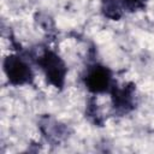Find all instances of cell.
<instances>
[{
  "label": "cell",
  "mask_w": 154,
  "mask_h": 154,
  "mask_svg": "<svg viewBox=\"0 0 154 154\" xmlns=\"http://www.w3.org/2000/svg\"><path fill=\"white\" fill-rule=\"evenodd\" d=\"M30 58L45 73L47 83L57 89H61L65 84V77L67 73V67L64 60L52 49L43 48L38 53L31 54Z\"/></svg>",
  "instance_id": "cell-1"
},
{
  "label": "cell",
  "mask_w": 154,
  "mask_h": 154,
  "mask_svg": "<svg viewBox=\"0 0 154 154\" xmlns=\"http://www.w3.org/2000/svg\"><path fill=\"white\" fill-rule=\"evenodd\" d=\"M2 66L10 84L18 87L32 83L34 72L29 58H23L19 54H10L4 59Z\"/></svg>",
  "instance_id": "cell-2"
},
{
  "label": "cell",
  "mask_w": 154,
  "mask_h": 154,
  "mask_svg": "<svg viewBox=\"0 0 154 154\" xmlns=\"http://www.w3.org/2000/svg\"><path fill=\"white\" fill-rule=\"evenodd\" d=\"M83 82L85 88L93 94L109 93L111 88L116 83L113 81L112 71L107 66L99 63L91 64L87 67Z\"/></svg>",
  "instance_id": "cell-3"
},
{
  "label": "cell",
  "mask_w": 154,
  "mask_h": 154,
  "mask_svg": "<svg viewBox=\"0 0 154 154\" xmlns=\"http://www.w3.org/2000/svg\"><path fill=\"white\" fill-rule=\"evenodd\" d=\"M112 106L114 113L124 116L132 111L136 105V85L134 83H126L122 87L113 84L109 90Z\"/></svg>",
  "instance_id": "cell-4"
},
{
  "label": "cell",
  "mask_w": 154,
  "mask_h": 154,
  "mask_svg": "<svg viewBox=\"0 0 154 154\" xmlns=\"http://www.w3.org/2000/svg\"><path fill=\"white\" fill-rule=\"evenodd\" d=\"M101 12L103 17L111 20H118L122 18L125 8L122 0H101Z\"/></svg>",
  "instance_id": "cell-5"
},
{
  "label": "cell",
  "mask_w": 154,
  "mask_h": 154,
  "mask_svg": "<svg viewBox=\"0 0 154 154\" xmlns=\"http://www.w3.org/2000/svg\"><path fill=\"white\" fill-rule=\"evenodd\" d=\"M123 6L125 8V11L128 12H136V11H141L144 10L147 6L148 0H122Z\"/></svg>",
  "instance_id": "cell-6"
}]
</instances>
